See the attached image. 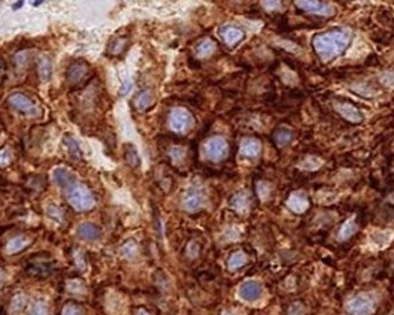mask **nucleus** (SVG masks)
I'll return each instance as SVG.
<instances>
[{
	"instance_id": "ea45409f",
	"label": "nucleus",
	"mask_w": 394,
	"mask_h": 315,
	"mask_svg": "<svg viewBox=\"0 0 394 315\" xmlns=\"http://www.w3.org/2000/svg\"><path fill=\"white\" fill-rule=\"evenodd\" d=\"M137 315H149V313L145 310H143V308H141V310L137 311Z\"/></svg>"
},
{
	"instance_id": "5701e85b",
	"label": "nucleus",
	"mask_w": 394,
	"mask_h": 315,
	"mask_svg": "<svg viewBox=\"0 0 394 315\" xmlns=\"http://www.w3.org/2000/svg\"><path fill=\"white\" fill-rule=\"evenodd\" d=\"M151 100H152V95L150 91L143 90L135 98V106L139 110V111H142V110H145L149 105H150Z\"/></svg>"
},
{
	"instance_id": "7ed1b4c3",
	"label": "nucleus",
	"mask_w": 394,
	"mask_h": 315,
	"mask_svg": "<svg viewBox=\"0 0 394 315\" xmlns=\"http://www.w3.org/2000/svg\"><path fill=\"white\" fill-rule=\"evenodd\" d=\"M377 308L376 295L360 293L347 303L346 311L350 315H371Z\"/></svg>"
},
{
	"instance_id": "6e6552de",
	"label": "nucleus",
	"mask_w": 394,
	"mask_h": 315,
	"mask_svg": "<svg viewBox=\"0 0 394 315\" xmlns=\"http://www.w3.org/2000/svg\"><path fill=\"white\" fill-rule=\"evenodd\" d=\"M295 5L302 11L312 13V14L325 15V17H331L335 12L333 6L325 4V2L315 1V0H301V1H296Z\"/></svg>"
},
{
	"instance_id": "bb28decb",
	"label": "nucleus",
	"mask_w": 394,
	"mask_h": 315,
	"mask_svg": "<svg viewBox=\"0 0 394 315\" xmlns=\"http://www.w3.org/2000/svg\"><path fill=\"white\" fill-rule=\"evenodd\" d=\"M39 74H40V78L43 80H48L50 79L51 74H52V67H51V63L50 60L47 59V58H41L40 60H39Z\"/></svg>"
},
{
	"instance_id": "ddd939ff",
	"label": "nucleus",
	"mask_w": 394,
	"mask_h": 315,
	"mask_svg": "<svg viewBox=\"0 0 394 315\" xmlns=\"http://www.w3.org/2000/svg\"><path fill=\"white\" fill-rule=\"evenodd\" d=\"M87 71H89V67H87L85 63H83V61H76V63L71 65L70 69L67 70V80H69V83L71 84L79 83L80 80L85 77Z\"/></svg>"
},
{
	"instance_id": "58836bf2",
	"label": "nucleus",
	"mask_w": 394,
	"mask_h": 315,
	"mask_svg": "<svg viewBox=\"0 0 394 315\" xmlns=\"http://www.w3.org/2000/svg\"><path fill=\"white\" fill-rule=\"evenodd\" d=\"M131 87H132L131 82H125V83L122 85V95H123V96L126 95V93H128L130 90H131Z\"/></svg>"
},
{
	"instance_id": "39448f33",
	"label": "nucleus",
	"mask_w": 394,
	"mask_h": 315,
	"mask_svg": "<svg viewBox=\"0 0 394 315\" xmlns=\"http://www.w3.org/2000/svg\"><path fill=\"white\" fill-rule=\"evenodd\" d=\"M228 151H229V148H228L227 141L219 136L210 138L206 144V156L210 161L219 162L223 160L227 157Z\"/></svg>"
},
{
	"instance_id": "412c9836",
	"label": "nucleus",
	"mask_w": 394,
	"mask_h": 315,
	"mask_svg": "<svg viewBox=\"0 0 394 315\" xmlns=\"http://www.w3.org/2000/svg\"><path fill=\"white\" fill-rule=\"evenodd\" d=\"M247 264V255L244 254L243 252H236L232 254L229 259H228V268L229 271L235 272L237 269H240L241 267H243L244 265Z\"/></svg>"
},
{
	"instance_id": "f704fd0d",
	"label": "nucleus",
	"mask_w": 394,
	"mask_h": 315,
	"mask_svg": "<svg viewBox=\"0 0 394 315\" xmlns=\"http://www.w3.org/2000/svg\"><path fill=\"white\" fill-rule=\"evenodd\" d=\"M9 163H11V155L7 149H1L0 150V167L8 165Z\"/></svg>"
},
{
	"instance_id": "2eb2a0df",
	"label": "nucleus",
	"mask_w": 394,
	"mask_h": 315,
	"mask_svg": "<svg viewBox=\"0 0 394 315\" xmlns=\"http://www.w3.org/2000/svg\"><path fill=\"white\" fill-rule=\"evenodd\" d=\"M260 151H261V143L257 141V139H244L242 144H241V154L248 158H254L256 157V156H259Z\"/></svg>"
},
{
	"instance_id": "72a5a7b5",
	"label": "nucleus",
	"mask_w": 394,
	"mask_h": 315,
	"mask_svg": "<svg viewBox=\"0 0 394 315\" xmlns=\"http://www.w3.org/2000/svg\"><path fill=\"white\" fill-rule=\"evenodd\" d=\"M353 90L356 91V92L359 93L360 96H364V97H372L373 96V91L366 85H361L360 84V85H358V86H353Z\"/></svg>"
},
{
	"instance_id": "f3484780",
	"label": "nucleus",
	"mask_w": 394,
	"mask_h": 315,
	"mask_svg": "<svg viewBox=\"0 0 394 315\" xmlns=\"http://www.w3.org/2000/svg\"><path fill=\"white\" fill-rule=\"evenodd\" d=\"M123 158H124L125 163L129 165L130 168H138L141 164V158H139L138 152L136 150L135 147L131 144L124 145V151H123Z\"/></svg>"
},
{
	"instance_id": "79ce46f5",
	"label": "nucleus",
	"mask_w": 394,
	"mask_h": 315,
	"mask_svg": "<svg viewBox=\"0 0 394 315\" xmlns=\"http://www.w3.org/2000/svg\"><path fill=\"white\" fill-rule=\"evenodd\" d=\"M0 64H1V60H0Z\"/></svg>"
},
{
	"instance_id": "f03ea898",
	"label": "nucleus",
	"mask_w": 394,
	"mask_h": 315,
	"mask_svg": "<svg viewBox=\"0 0 394 315\" xmlns=\"http://www.w3.org/2000/svg\"><path fill=\"white\" fill-rule=\"evenodd\" d=\"M66 197L69 203L77 212H87L94 207V197L85 186L73 183L66 189Z\"/></svg>"
},
{
	"instance_id": "a878e982",
	"label": "nucleus",
	"mask_w": 394,
	"mask_h": 315,
	"mask_svg": "<svg viewBox=\"0 0 394 315\" xmlns=\"http://www.w3.org/2000/svg\"><path fill=\"white\" fill-rule=\"evenodd\" d=\"M64 144L66 145L67 150L71 154L72 157H80L81 156V151H80V148H79V144H78L76 139L73 137H71V136H66V137L64 138Z\"/></svg>"
},
{
	"instance_id": "9b49d317",
	"label": "nucleus",
	"mask_w": 394,
	"mask_h": 315,
	"mask_svg": "<svg viewBox=\"0 0 394 315\" xmlns=\"http://www.w3.org/2000/svg\"><path fill=\"white\" fill-rule=\"evenodd\" d=\"M220 34L221 37H222L224 43L230 47L236 46V45L239 44L240 41H242L244 38V32L241 30V28L235 27V26L232 25L224 26V27L221 28Z\"/></svg>"
},
{
	"instance_id": "aec40b11",
	"label": "nucleus",
	"mask_w": 394,
	"mask_h": 315,
	"mask_svg": "<svg viewBox=\"0 0 394 315\" xmlns=\"http://www.w3.org/2000/svg\"><path fill=\"white\" fill-rule=\"evenodd\" d=\"M216 51V44L211 39H204L196 47V53L200 58L210 57Z\"/></svg>"
},
{
	"instance_id": "393cba45",
	"label": "nucleus",
	"mask_w": 394,
	"mask_h": 315,
	"mask_svg": "<svg viewBox=\"0 0 394 315\" xmlns=\"http://www.w3.org/2000/svg\"><path fill=\"white\" fill-rule=\"evenodd\" d=\"M292 132L287 129H280L274 135V141L279 147H286V145L289 144V142L292 141Z\"/></svg>"
},
{
	"instance_id": "473e14b6",
	"label": "nucleus",
	"mask_w": 394,
	"mask_h": 315,
	"mask_svg": "<svg viewBox=\"0 0 394 315\" xmlns=\"http://www.w3.org/2000/svg\"><path fill=\"white\" fill-rule=\"evenodd\" d=\"M305 306L300 303H295L293 304L291 307H289L288 315H305Z\"/></svg>"
},
{
	"instance_id": "20e7f679",
	"label": "nucleus",
	"mask_w": 394,
	"mask_h": 315,
	"mask_svg": "<svg viewBox=\"0 0 394 315\" xmlns=\"http://www.w3.org/2000/svg\"><path fill=\"white\" fill-rule=\"evenodd\" d=\"M195 124L194 116L190 111L183 108H176L171 111L169 116V125L174 132L177 134H184L193 129Z\"/></svg>"
},
{
	"instance_id": "f257e3e1",
	"label": "nucleus",
	"mask_w": 394,
	"mask_h": 315,
	"mask_svg": "<svg viewBox=\"0 0 394 315\" xmlns=\"http://www.w3.org/2000/svg\"><path fill=\"white\" fill-rule=\"evenodd\" d=\"M351 39L352 34L350 31L335 28L315 35L312 40V45L321 60L328 63L347 50Z\"/></svg>"
},
{
	"instance_id": "c756f323",
	"label": "nucleus",
	"mask_w": 394,
	"mask_h": 315,
	"mask_svg": "<svg viewBox=\"0 0 394 315\" xmlns=\"http://www.w3.org/2000/svg\"><path fill=\"white\" fill-rule=\"evenodd\" d=\"M169 156H170L171 160L176 162V163H180V162L184 160L185 150L181 147H174L170 149V151H169Z\"/></svg>"
},
{
	"instance_id": "1a4fd4ad",
	"label": "nucleus",
	"mask_w": 394,
	"mask_h": 315,
	"mask_svg": "<svg viewBox=\"0 0 394 315\" xmlns=\"http://www.w3.org/2000/svg\"><path fill=\"white\" fill-rule=\"evenodd\" d=\"M334 109L339 115L344 117L346 121H348L352 124H359L364 121V115L357 106H354L353 104L344 103V102H335Z\"/></svg>"
},
{
	"instance_id": "c9c22d12",
	"label": "nucleus",
	"mask_w": 394,
	"mask_h": 315,
	"mask_svg": "<svg viewBox=\"0 0 394 315\" xmlns=\"http://www.w3.org/2000/svg\"><path fill=\"white\" fill-rule=\"evenodd\" d=\"M47 214H48V215H50V217H52V219L58 220V221H60L61 220L60 217L63 216V215H61L60 209L58 207H56V206H50V207H48Z\"/></svg>"
},
{
	"instance_id": "7c9ffc66",
	"label": "nucleus",
	"mask_w": 394,
	"mask_h": 315,
	"mask_svg": "<svg viewBox=\"0 0 394 315\" xmlns=\"http://www.w3.org/2000/svg\"><path fill=\"white\" fill-rule=\"evenodd\" d=\"M379 80L383 85H385L387 87H394V72L393 71H386V72H383L380 74Z\"/></svg>"
},
{
	"instance_id": "f8f14e48",
	"label": "nucleus",
	"mask_w": 394,
	"mask_h": 315,
	"mask_svg": "<svg viewBox=\"0 0 394 315\" xmlns=\"http://www.w3.org/2000/svg\"><path fill=\"white\" fill-rule=\"evenodd\" d=\"M287 206L293 213L302 214L308 209L309 202L305 194L293 193L287 201Z\"/></svg>"
},
{
	"instance_id": "423d86ee",
	"label": "nucleus",
	"mask_w": 394,
	"mask_h": 315,
	"mask_svg": "<svg viewBox=\"0 0 394 315\" xmlns=\"http://www.w3.org/2000/svg\"><path fill=\"white\" fill-rule=\"evenodd\" d=\"M262 286L254 280L244 281L239 287V291H237L239 298L241 300L246 301V303H256L262 298Z\"/></svg>"
},
{
	"instance_id": "a211bd4d",
	"label": "nucleus",
	"mask_w": 394,
	"mask_h": 315,
	"mask_svg": "<svg viewBox=\"0 0 394 315\" xmlns=\"http://www.w3.org/2000/svg\"><path fill=\"white\" fill-rule=\"evenodd\" d=\"M107 308L111 315H123L125 310L124 300L119 294H111L107 299Z\"/></svg>"
},
{
	"instance_id": "e433bc0d",
	"label": "nucleus",
	"mask_w": 394,
	"mask_h": 315,
	"mask_svg": "<svg viewBox=\"0 0 394 315\" xmlns=\"http://www.w3.org/2000/svg\"><path fill=\"white\" fill-rule=\"evenodd\" d=\"M262 6L268 9V11H274V9H278L280 6H281V2L280 1H263Z\"/></svg>"
},
{
	"instance_id": "4c0bfd02",
	"label": "nucleus",
	"mask_w": 394,
	"mask_h": 315,
	"mask_svg": "<svg viewBox=\"0 0 394 315\" xmlns=\"http://www.w3.org/2000/svg\"><path fill=\"white\" fill-rule=\"evenodd\" d=\"M64 315H79V310H78L76 306L70 305V306H67L66 308H65Z\"/></svg>"
},
{
	"instance_id": "b1692460",
	"label": "nucleus",
	"mask_w": 394,
	"mask_h": 315,
	"mask_svg": "<svg viewBox=\"0 0 394 315\" xmlns=\"http://www.w3.org/2000/svg\"><path fill=\"white\" fill-rule=\"evenodd\" d=\"M120 253H122V255L124 256L125 259H129V260L135 259L136 256H137V253H138L137 245H136V242L133 241V240H129V241H126L124 245L122 246Z\"/></svg>"
},
{
	"instance_id": "6ab92c4d",
	"label": "nucleus",
	"mask_w": 394,
	"mask_h": 315,
	"mask_svg": "<svg viewBox=\"0 0 394 315\" xmlns=\"http://www.w3.org/2000/svg\"><path fill=\"white\" fill-rule=\"evenodd\" d=\"M358 230V225L353 219L347 220L346 222L341 226L340 230L338 233V240L339 241H347L348 239H351Z\"/></svg>"
},
{
	"instance_id": "cd10ccee",
	"label": "nucleus",
	"mask_w": 394,
	"mask_h": 315,
	"mask_svg": "<svg viewBox=\"0 0 394 315\" xmlns=\"http://www.w3.org/2000/svg\"><path fill=\"white\" fill-rule=\"evenodd\" d=\"M27 245V241L24 238H15L13 239L11 242L8 243L7 246V251L9 253H15V252H19L21 251L24 247Z\"/></svg>"
},
{
	"instance_id": "a19ab883",
	"label": "nucleus",
	"mask_w": 394,
	"mask_h": 315,
	"mask_svg": "<svg viewBox=\"0 0 394 315\" xmlns=\"http://www.w3.org/2000/svg\"><path fill=\"white\" fill-rule=\"evenodd\" d=\"M222 315H234V314H233V313H229V312H224V313H223Z\"/></svg>"
},
{
	"instance_id": "4468645a",
	"label": "nucleus",
	"mask_w": 394,
	"mask_h": 315,
	"mask_svg": "<svg viewBox=\"0 0 394 315\" xmlns=\"http://www.w3.org/2000/svg\"><path fill=\"white\" fill-rule=\"evenodd\" d=\"M53 177L58 186L63 187L65 189L72 186L73 183H76V176H74L70 170H67V169H56L53 173Z\"/></svg>"
},
{
	"instance_id": "0eeeda50",
	"label": "nucleus",
	"mask_w": 394,
	"mask_h": 315,
	"mask_svg": "<svg viewBox=\"0 0 394 315\" xmlns=\"http://www.w3.org/2000/svg\"><path fill=\"white\" fill-rule=\"evenodd\" d=\"M7 102L9 103V105L17 109L18 111L24 112L25 115L35 117L40 113V110L38 109V106L22 93H14V95L9 96Z\"/></svg>"
},
{
	"instance_id": "9d476101",
	"label": "nucleus",
	"mask_w": 394,
	"mask_h": 315,
	"mask_svg": "<svg viewBox=\"0 0 394 315\" xmlns=\"http://www.w3.org/2000/svg\"><path fill=\"white\" fill-rule=\"evenodd\" d=\"M203 194L198 188H190L183 199V208L190 213L200 210L203 206Z\"/></svg>"
},
{
	"instance_id": "2f4dec72",
	"label": "nucleus",
	"mask_w": 394,
	"mask_h": 315,
	"mask_svg": "<svg viewBox=\"0 0 394 315\" xmlns=\"http://www.w3.org/2000/svg\"><path fill=\"white\" fill-rule=\"evenodd\" d=\"M321 167V160H319L317 157H308L307 160L304 162L302 168H305L306 170H317L318 168Z\"/></svg>"
},
{
	"instance_id": "dca6fc26",
	"label": "nucleus",
	"mask_w": 394,
	"mask_h": 315,
	"mask_svg": "<svg viewBox=\"0 0 394 315\" xmlns=\"http://www.w3.org/2000/svg\"><path fill=\"white\" fill-rule=\"evenodd\" d=\"M78 236L80 239L85 240V241H96L99 239L100 232L96 226L91 225V223H83L78 228Z\"/></svg>"
},
{
	"instance_id": "4be33fe9",
	"label": "nucleus",
	"mask_w": 394,
	"mask_h": 315,
	"mask_svg": "<svg viewBox=\"0 0 394 315\" xmlns=\"http://www.w3.org/2000/svg\"><path fill=\"white\" fill-rule=\"evenodd\" d=\"M230 204H232L233 209H235L236 212L244 213L249 207V199L247 197L246 194L237 193L236 195H234L233 196Z\"/></svg>"
},
{
	"instance_id": "c85d7f7f",
	"label": "nucleus",
	"mask_w": 394,
	"mask_h": 315,
	"mask_svg": "<svg viewBox=\"0 0 394 315\" xmlns=\"http://www.w3.org/2000/svg\"><path fill=\"white\" fill-rule=\"evenodd\" d=\"M125 47V40L122 38L113 39L111 41V45L109 46V52L111 54H119L120 52L124 50Z\"/></svg>"
}]
</instances>
